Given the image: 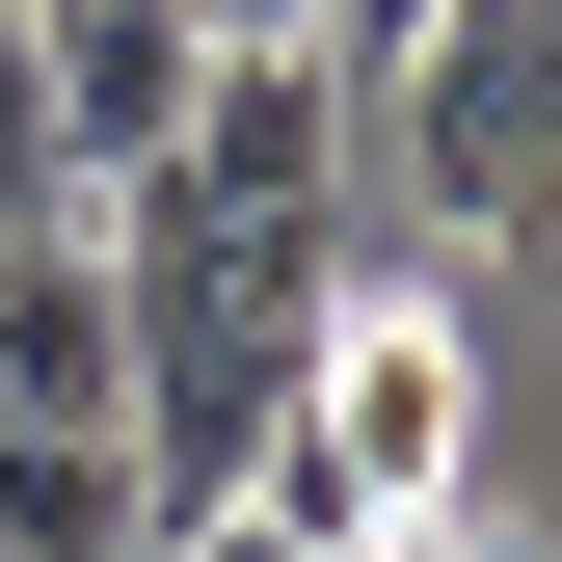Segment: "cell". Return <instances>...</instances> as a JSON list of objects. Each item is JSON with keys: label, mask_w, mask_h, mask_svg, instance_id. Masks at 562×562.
Returning a JSON list of instances; mask_svg holds the SVG:
<instances>
[{"label": "cell", "mask_w": 562, "mask_h": 562, "mask_svg": "<svg viewBox=\"0 0 562 562\" xmlns=\"http://www.w3.org/2000/svg\"><path fill=\"white\" fill-rule=\"evenodd\" d=\"M295 482H322V536L456 509V482H482V375H456L429 295H322V348H295Z\"/></svg>", "instance_id": "7a4b0ae2"}, {"label": "cell", "mask_w": 562, "mask_h": 562, "mask_svg": "<svg viewBox=\"0 0 562 562\" xmlns=\"http://www.w3.org/2000/svg\"><path fill=\"white\" fill-rule=\"evenodd\" d=\"M0 402H54V429H134V322H108V241H0Z\"/></svg>", "instance_id": "277c9868"}, {"label": "cell", "mask_w": 562, "mask_h": 562, "mask_svg": "<svg viewBox=\"0 0 562 562\" xmlns=\"http://www.w3.org/2000/svg\"><path fill=\"white\" fill-rule=\"evenodd\" d=\"M402 27H429V0H322V54H348V81H375V54H402Z\"/></svg>", "instance_id": "52a82bcc"}, {"label": "cell", "mask_w": 562, "mask_h": 562, "mask_svg": "<svg viewBox=\"0 0 562 562\" xmlns=\"http://www.w3.org/2000/svg\"><path fill=\"white\" fill-rule=\"evenodd\" d=\"M188 27H215V54H268V27H322V0H188Z\"/></svg>", "instance_id": "ba28073f"}, {"label": "cell", "mask_w": 562, "mask_h": 562, "mask_svg": "<svg viewBox=\"0 0 562 562\" xmlns=\"http://www.w3.org/2000/svg\"><path fill=\"white\" fill-rule=\"evenodd\" d=\"M27 81H54V161L134 188L188 134V81H215V27H188V0H27Z\"/></svg>", "instance_id": "3957f363"}, {"label": "cell", "mask_w": 562, "mask_h": 562, "mask_svg": "<svg viewBox=\"0 0 562 562\" xmlns=\"http://www.w3.org/2000/svg\"><path fill=\"white\" fill-rule=\"evenodd\" d=\"M81 215V161H54V81H27V0H0V241Z\"/></svg>", "instance_id": "8992f818"}, {"label": "cell", "mask_w": 562, "mask_h": 562, "mask_svg": "<svg viewBox=\"0 0 562 562\" xmlns=\"http://www.w3.org/2000/svg\"><path fill=\"white\" fill-rule=\"evenodd\" d=\"M0 562H161V482H134V429L0 402Z\"/></svg>", "instance_id": "5b68a950"}, {"label": "cell", "mask_w": 562, "mask_h": 562, "mask_svg": "<svg viewBox=\"0 0 562 562\" xmlns=\"http://www.w3.org/2000/svg\"><path fill=\"white\" fill-rule=\"evenodd\" d=\"M375 81H402L429 241H536V215H562V0H429Z\"/></svg>", "instance_id": "6da1fadb"}]
</instances>
